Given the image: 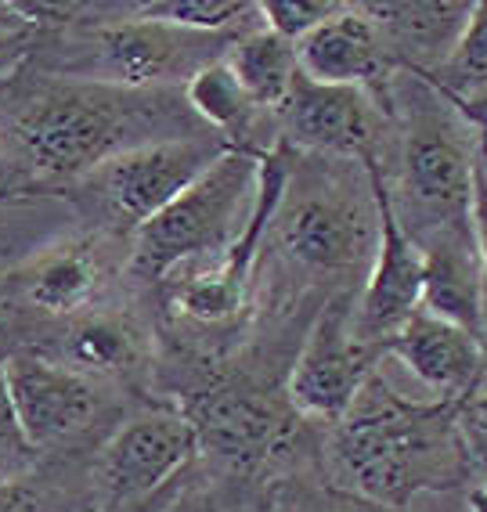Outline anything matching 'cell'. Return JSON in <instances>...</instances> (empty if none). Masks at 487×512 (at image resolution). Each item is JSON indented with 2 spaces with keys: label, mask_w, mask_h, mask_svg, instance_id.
I'll use <instances>...</instances> for the list:
<instances>
[{
  "label": "cell",
  "mask_w": 487,
  "mask_h": 512,
  "mask_svg": "<svg viewBox=\"0 0 487 512\" xmlns=\"http://www.w3.org/2000/svg\"><path fill=\"white\" fill-rule=\"evenodd\" d=\"M332 451L358 494L390 509L437 484L455 458L441 412L405 404L379 386V379H368L358 401L340 419Z\"/></svg>",
  "instance_id": "6da1fadb"
},
{
  "label": "cell",
  "mask_w": 487,
  "mask_h": 512,
  "mask_svg": "<svg viewBox=\"0 0 487 512\" xmlns=\"http://www.w3.org/2000/svg\"><path fill=\"white\" fill-rule=\"evenodd\" d=\"M260 199V159L221 152L163 213L141 224L134 238V271L163 278L184 260L228 256L249 231Z\"/></svg>",
  "instance_id": "7a4b0ae2"
},
{
  "label": "cell",
  "mask_w": 487,
  "mask_h": 512,
  "mask_svg": "<svg viewBox=\"0 0 487 512\" xmlns=\"http://www.w3.org/2000/svg\"><path fill=\"white\" fill-rule=\"evenodd\" d=\"M134 109L105 94H51L19 119V145L40 174L76 177L127 148Z\"/></svg>",
  "instance_id": "3957f363"
},
{
  "label": "cell",
  "mask_w": 487,
  "mask_h": 512,
  "mask_svg": "<svg viewBox=\"0 0 487 512\" xmlns=\"http://www.w3.org/2000/svg\"><path fill=\"white\" fill-rule=\"evenodd\" d=\"M368 181H372V199L379 213V249L372 260L365 296L354 311V329L365 343H390L397 332L405 329L415 314L423 311L426 296V256L423 246L401 228L394 213V202L386 192L379 166L365 159Z\"/></svg>",
  "instance_id": "277c9868"
},
{
  "label": "cell",
  "mask_w": 487,
  "mask_h": 512,
  "mask_svg": "<svg viewBox=\"0 0 487 512\" xmlns=\"http://www.w3.org/2000/svg\"><path fill=\"white\" fill-rule=\"evenodd\" d=\"M213 159L217 152L206 141L166 138L127 148L105 166H98L94 174H98V192H102L109 217L141 228L156 213H163Z\"/></svg>",
  "instance_id": "5b68a950"
},
{
  "label": "cell",
  "mask_w": 487,
  "mask_h": 512,
  "mask_svg": "<svg viewBox=\"0 0 487 512\" xmlns=\"http://www.w3.org/2000/svg\"><path fill=\"white\" fill-rule=\"evenodd\" d=\"M372 379V350L354 329V311L347 303H332L318 318L304 354L289 379V397L300 412L343 419Z\"/></svg>",
  "instance_id": "8992f818"
},
{
  "label": "cell",
  "mask_w": 487,
  "mask_h": 512,
  "mask_svg": "<svg viewBox=\"0 0 487 512\" xmlns=\"http://www.w3.org/2000/svg\"><path fill=\"white\" fill-rule=\"evenodd\" d=\"M195 451L199 433L188 415H141L127 422L98 458V491L105 505H130L159 491L192 462Z\"/></svg>",
  "instance_id": "52a82bcc"
},
{
  "label": "cell",
  "mask_w": 487,
  "mask_h": 512,
  "mask_svg": "<svg viewBox=\"0 0 487 512\" xmlns=\"http://www.w3.org/2000/svg\"><path fill=\"white\" fill-rule=\"evenodd\" d=\"M282 246L314 271H347L376 260L379 213L361 210L340 195H304L278 217Z\"/></svg>",
  "instance_id": "ba28073f"
},
{
  "label": "cell",
  "mask_w": 487,
  "mask_h": 512,
  "mask_svg": "<svg viewBox=\"0 0 487 512\" xmlns=\"http://www.w3.org/2000/svg\"><path fill=\"white\" fill-rule=\"evenodd\" d=\"M8 383L29 448H51L76 437L98 412V394L83 375L40 357H8Z\"/></svg>",
  "instance_id": "9c48e42d"
},
{
  "label": "cell",
  "mask_w": 487,
  "mask_h": 512,
  "mask_svg": "<svg viewBox=\"0 0 487 512\" xmlns=\"http://www.w3.org/2000/svg\"><path fill=\"white\" fill-rule=\"evenodd\" d=\"M188 419L199 433V448L213 451L231 466L264 462L293 430L289 415L253 390H213L195 401Z\"/></svg>",
  "instance_id": "30bf717a"
},
{
  "label": "cell",
  "mask_w": 487,
  "mask_h": 512,
  "mask_svg": "<svg viewBox=\"0 0 487 512\" xmlns=\"http://www.w3.org/2000/svg\"><path fill=\"white\" fill-rule=\"evenodd\" d=\"M405 184L408 195L426 217L455 228L473 210L477 170H473L466 145L448 127H441L437 119H426L408 134Z\"/></svg>",
  "instance_id": "8fae6325"
},
{
  "label": "cell",
  "mask_w": 487,
  "mask_h": 512,
  "mask_svg": "<svg viewBox=\"0 0 487 512\" xmlns=\"http://www.w3.org/2000/svg\"><path fill=\"white\" fill-rule=\"evenodd\" d=\"M282 112L289 134L304 148L368 159V148L376 141V116L358 87L314 83L300 73Z\"/></svg>",
  "instance_id": "7c38bea8"
},
{
  "label": "cell",
  "mask_w": 487,
  "mask_h": 512,
  "mask_svg": "<svg viewBox=\"0 0 487 512\" xmlns=\"http://www.w3.org/2000/svg\"><path fill=\"white\" fill-rule=\"evenodd\" d=\"M296 55H300V73L311 76L314 83L358 87L368 76H379L386 47L368 11L343 4V11H336L329 22H322L296 44Z\"/></svg>",
  "instance_id": "4fadbf2b"
},
{
  "label": "cell",
  "mask_w": 487,
  "mask_h": 512,
  "mask_svg": "<svg viewBox=\"0 0 487 512\" xmlns=\"http://www.w3.org/2000/svg\"><path fill=\"white\" fill-rule=\"evenodd\" d=\"M386 350L405 361L408 372L426 383L433 394H462L480 368V347L473 332L462 325L419 311L397 332Z\"/></svg>",
  "instance_id": "5bb4252c"
},
{
  "label": "cell",
  "mask_w": 487,
  "mask_h": 512,
  "mask_svg": "<svg viewBox=\"0 0 487 512\" xmlns=\"http://www.w3.org/2000/svg\"><path fill=\"white\" fill-rule=\"evenodd\" d=\"M368 19L379 26L383 47L405 55L415 65H441L455 55L473 4L451 0H419V4H365Z\"/></svg>",
  "instance_id": "9a60e30c"
},
{
  "label": "cell",
  "mask_w": 487,
  "mask_h": 512,
  "mask_svg": "<svg viewBox=\"0 0 487 512\" xmlns=\"http://www.w3.org/2000/svg\"><path fill=\"white\" fill-rule=\"evenodd\" d=\"M184 29L134 19L98 33V69L120 87H145L181 69Z\"/></svg>",
  "instance_id": "2e32d148"
},
{
  "label": "cell",
  "mask_w": 487,
  "mask_h": 512,
  "mask_svg": "<svg viewBox=\"0 0 487 512\" xmlns=\"http://www.w3.org/2000/svg\"><path fill=\"white\" fill-rule=\"evenodd\" d=\"M426 256V296L423 311L437 314V318L462 325V329L477 332L480 325V278H477V260H473V246L469 238L455 228L448 235H437Z\"/></svg>",
  "instance_id": "e0dca14e"
},
{
  "label": "cell",
  "mask_w": 487,
  "mask_h": 512,
  "mask_svg": "<svg viewBox=\"0 0 487 512\" xmlns=\"http://www.w3.org/2000/svg\"><path fill=\"white\" fill-rule=\"evenodd\" d=\"M231 73L239 76L242 91L257 109H282L296 76H300V55L293 40L278 37L271 29L249 33L235 44L228 58Z\"/></svg>",
  "instance_id": "ac0fdd59"
},
{
  "label": "cell",
  "mask_w": 487,
  "mask_h": 512,
  "mask_svg": "<svg viewBox=\"0 0 487 512\" xmlns=\"http://www.w3.org/2000/svg\"><path fill=\"white\" fill-rule=\"evenodd\" d=\"M188 101L192 109L213 123L217 130H242L246 127L249 112L257 109L249 94L242 91L239 76L231 73L228 62H213L203 65L199 73L188 80Z\"/></svg>",
  "instance_id": "d6986e66"
},
{
  "label": "cell",
  "mask_w": 487,
  "mask_h": 512,
  "mask_svg": "<svg viewBox=\"0 0 487 512\" xmlns=\"http://www.w3.org/2000/svg\"><path fill=\"white\" fill-rule=\"evenodd\" d=\"M98 271H94L91 256L83 253H58L37 267V275L29 282V300L44 307V311H73L87 296L94 293Z\"/></svg>",
  "instance_id": "ffe728a7"
},
{
  "label": "cell",
  "mask_w": 487,
  "mask_h": 512,
  "mask_svg": "<svg viewBox=\"0 0 487 512\" xmlns=\"http://www.w3.org/2000/svg\"><path fill=\"white\" fill-rule=\"evenodd\" d=\"M246 282L228 271V264H213L210 271H199L184 282L181 289V311L199 321H228L239 314Z\"/></svg>",
  "instance_id": "44dd1931"
},
{
  "label": "cell",
  "mask_w": 487,
  "mask_h": 512,
  "mask_svg": "<svg viewBox=\"0 0 487 512\" xmlns=\"http://www.w3.org/2000/svg\"><path fill=\"white\" fill-rule=\"evenodd\" d=\"M73 357L80 365L98 368V372H116V368L134 361V332L116 318H91L73 332Z\"/></svg>",
  "instance_id": "7402d4cb"
},
{
  "label": "cell",
  "mask_w": 487,
  "mask_h": 512,
  "mask_svg": "<svg viewBox=\"0 0 487 512\" xmlns=\"http://www.w3.org/2000/svg\"><path fill=\"white\" fill-rule=\"evenodd\" d=\"M249 11L253 8L239 0H163V4H141L138 15L148 22L184 29V33H206V29L235 26Z\"/></svg>",
  "instance_id": "603a6c76"
},
{
  "label": "cell",
  "mask_w": 487,
  "mask_h": 512,
  "mask_svg": "<svg viewBox=\"0 0 487 512\" xmlns=\"http://www.w3.org/2000/svg\"><path fill=\"white\" fill-rule=\"evenodd\" d=\"M441 76L455 91H487V4H473V19H469L455 55L444 62Z\"/></svg>",
  "instance_id": "cb8c5ba5"
},
{
  "label": "cell",
  "mask_w": 487,
  "mask_h": 512,
  "mask_svg": "<svg viewBox=\"0 0 487 512\" xmlns=\"http://www.w3.org/2000/svg\"><path fill=\"white\" fill-rule=\"evenodd\" d=\"M336 11H343V4H336V0H267V4H260L267 29L293 40V44H300L307 33L329 22Z\"/></svg>",
  "instance_id": "d4e9b609"
},
{
  "label": "cell",
  "mask_w": 487,
  "mask_h": 512,
  "mask_svg": "<svg viewBox=\"0 0 487 512\" xmlns=\"http://www.w3.org/2000/svg\"><path fill=\"white\" fill-rule=\"evenodd\" d=\"M278 512H394V509L379 502H358V498L336 491H289L282 494Z\"/></svg>",
  "instance_id": "484cf974"
},
{
  "label": "cell",
  "mask_w": 487,
  "mask_h": 512,
  "mask_svg": "<svg viewBox=\"0 0 487 512\" xmlns=\"http://www.w3.org/2000/svg\"><path fill=\"white\" fill-rule=\"evenodd\" d=\"M0 512H55L51 494L26 480H0Z\"/></svg>",
  "instance_id": "4316f807"
},
{
  "label": "cell",
  "mask_w": 487,
  "mask_h": 512,
  "mask_svg": "<svg viewBox=\"0 0 487 512\" xmlns=\"http://www.w3.org/2000/svg\"><path fill=\"white\" fill-rule=\"evenodd\" d=\"M0 448L8 451H33L22 437L19 412H15V401H11V383H8V357H0Z\"/></svg>",
  "instance_id": "83f0119b"
},
{
  "label": "cell",
  "mask_w": 487,
  "mask_h": 512,
  "mask_svg": "<svg viewBox=\"0 0 487 512\" xmlns=\"http://www.w3.org/2000/svg\"><path fill=\"white\" fill-rule=\"evenodd\" d=\"M473 217H477L480 249H484V256H487V181H477V195H473Z\"/></svg>",
  "instance_id": "f1b7e54d"
},
{
  "label": "cell",
  "mask_w": 487,
  "mask_h": 512,
  "mask_svg": "<svg viewBox=\"0 0 487 512\" xmlns=\"http://www.w3.org/2000/svg\"><path fill=\"white\" fill-rule=\"evenodd\" d=\"M469 112L480 119V123H487V91L484 94H477V98L469 101Z\"/></svg>",
  "instance_id": "f546056e"
},
{
  "label": "cell",
  "mask_w": 487,
  "mask_h": 512,
  "mask_svg": "<svg viewBox=\"0 0 487 512\" xmlns=\"http://www.w3.org/2000/svg\"><path fill=\"white\" fill-rule=\"evenodd\" d=\"M477 415H480V419L487 422V394H484V397H480V401H477Z\"/></svg>",
  "instance_id": "4dcf8cb0"
},
{
  "label": "cell",
  "mask_w": 487,
  "mask_h": 512,
  "mask_svg": "<svg viewBox=\"0 0 487 512\" xmlns=\"http://www.w3.org/2000/svg\"><path fill=\"white\" fill-rule=\"evenodd\" d=\"M8 44H11L8 37H0V58H4V51H8Z\"/></svg>",
  "instance_id": "1f68e13d"
},
{
  "label": "cell",
  "mask_w": 487,
  "mask_h": 512,
  "mask_svg": "<svg viewBox=\"0 0 487 512\" xmlns=\"http://www.w3.org/2000/svg\"><path fill=\"white\" fill-rule=\"evenodd\" d=\"M0 282H4V278H0Z\"/></svg>",
  "instance_id": "d6a6232c"
},
{
  "label": "cell",
  "mask_w": 487,
  "mask_h": 512,
  "mask_svg": "<svg viewBox=\"0 0 487 512\" xmlns=\"http://www.w3.org/2000/svg\"><path fill=\"white\" fill-rule=\"evenodd\" d=\"M0 62H4V58H0Z\"/></svg>",
  "instance_id": "836d02e7"
}]
</instances>
